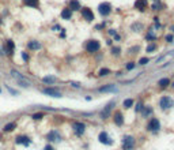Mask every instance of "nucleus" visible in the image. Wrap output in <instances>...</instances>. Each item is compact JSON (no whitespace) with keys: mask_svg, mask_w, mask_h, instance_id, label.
I'll use <instances>...</instances> for the list:
<instances>
[{"mask_svg":"<svg viewBox=\"0 0 174 150\" xmlns=\"http://www.w3.org/2000/svg\"><path fill=\"white\" fill-rule=\"evenodd\" d=\"M46 138H48L49 142H60L61 141V137H60V134L57 131H50Z\"/></svg>","mask_w":174,"mask_h":150,"instance_id":"f8f14e48","label":"nucleus"},{"mask_svg":"<svg viewBox=\"0 0 174 150\" xmlns=\"http://www.w3.org/2000/svg\"><path fill=\"white\" fill-rule=\"evenodd\" d=\"M69 10H80V3L78 0H71L69 2Z\"/></svg>","mask_w":174,"mask_h":150,"instance_id":"aec40b11","label":"nucleus"},{"mask_svg":"<svg viewBox=\"0 0 174 150\" xmlns=\"http://www.w3.org/2000/svg\"><path fill=\"white\" fill-rule=\"evenodd\" d=\"M155 49H156V45H155V44L148 45V46H147V52H154Z\"/></svg>","mask_w":174,"mask_h":150,"instance_id":"2f4dec72","label":"nucleus"},{"mask_svg":"<svg viewBox=\"0 0 174 150\" xmlns=\"http://www.w3.org/2000/svg\"><path fill=\"white\" fill-rule=\"evenodd\" d=\"M72 128H74V132H75V135L78 137H82L84 131H86V124L82 123V122H75L72 124Z\"/></svg>","mask_w":174,"mask_h":150,"instance_id":"20e7f679","label":"nucleus"},{"mask_svg":"<svg viewBox=\"0 0 174 150\" xmlns=\"http://www.w3.org/2000/svg\"><path fill=\"white\" fill-rule=\"evenodd\" d=\"M27 48L29 49H33V51H37V49H39V48H41V44H39L38 41H30L29 44H27Z\"/></svg>","mask_w":174,"mask_h":150,"instance_id":"f3484780","label":"nucleus"},{"mask_svg":"<svg viewBox=\"0 0 174 150\" xmlns=\"http://www.w3.org/2000/svg\"><path fill=\"white\" fill-rule=\"evenodd\" d=\"M114 123L117 125H122L124 124V115H122V112H120V110L114 113Z\"/></svg>","mask_w":174,"mask_h":150,"instance_id":"4468645a","label":"nucleus"},{"mask_svg":"<svg viewBox=\"0 0 174 150\" xmlns=\"http://www.w3.org/2000/svg\"><path fill=\"white\" fill-rule=\"evenodd\" d=\"M148 61H150V59H148V57H141V59L139 60V63H140V64H147Z\"/></svg>","mask_w":174,"mask_h":150,"instance_id":"473e14b6","label":"nucleus"},{"mask_svg":"<svg viewBox=\"0 0 174 150\" xmlns=\"http://www.w3.org/2000/svg\"><path fill=\"white\" fill-rule=\"evenodd\" d=\"M6 89H8V90H10V93L12 94V96H15V94H18V91H15L14 89H11V88H10L8 85H6Z\"/></svg>","mask_w":174,"mask_h":150,"instance_id":"c9c22d12","label":"nucleus"},{"mask_svg":"<svg viewBox=\"0 0 174 150\" xmlns=\"http://www.w3.org/2000/svg\"><path fill=\"white\" fill-rule=\"evenodd\" d=\"M14 48H15L14 42H12L11 40H7V42H6V45H4L6 52H7V53H12V52H14Z\"/></svg>","mask_w":174,"mask_h":150,"instance_id":"dca6fc26","label":"nucleus"},{"mask_svg":"<svg viewBox=\"0 0 174 150\" xmlns=\"http://www.w3.org/2000/svg\"><path fill=\"white\" fill-rule=\"evenodd\" d=\"M146 6H147V0H136L135 2V7L140 11H143L146 8Z\"/></svg>","mask_w":174,"mask_h":150,"instance_id":"2eb2a0df","label":"nucleus"},{"mask_svg":"<svg viewBox=\"0 0 174 150\" xmlns=\"http://www.w3.org/2000/svg\"><path fill=\"white\" fill-rule=\"evenodd\" d=\"M71 15H72V10H69V8H64L61 11V18L63 19H69Z\"/></svg>","mask_w":174,"mask_h":150,"instance_id":"6ab92c4d","label":"nucleus"},{"mask_svg":"<svg viewBox=\"0 0 174 150\" xmlns=\"http://www.w3.org/2000/svg\"><path fill=\"white\" fill-rule=\"evenodd\" d=\"M98 141L101 142V143H104V145H112L113 143V141L109 138V135H108L105 131H102L99 135H98Z\"/></svg>","mask_w":174,"mask_h":150,"instance_id":"1a4fd4ad","label":"nucleus"},{"mask_svg":"<svg viewBox=\"0 0 174 150\" xmlns=\"http://www.w3.org/2000/svg\"><path fill=\"white\" fill-rule=\"evenodd\" d=\"M0 93H2V89H0Z\"/></svg>","mask_w":174,"mask_h":150,"instance_id":"79ce46f5","label":"nucleus"},{"mask_svg":"<svg viewBox=\"0 0 174 150\" xmlns=\"http://www.w3.org/2000/svg\"><path fill=\"white\" fill-rule=\"evenodd\" d=\"M109 72H110L109 68H102V70L99 71V76H105V75H108Z\"/></svg>","mask_w":174,"mask_h":150,"instance_id":"cd10ccee","label":"nucleus"},{"mask_svg":"<svg viewBox=\"0 0 174 150\" xmlns=\"http://www.w3.org/2000/svg\"><path fill=\"white\" fill-rule=\"evenodd\" d=\"M42 93L46 94V96H50V97H57V98L61 97V93L59 90H54V89H44Z\"/></svg>","mask_w":174,"mask_h":150,"instance_id":"ddd939ff","label":"nucleus"},{"mask_svg":"<svg viewBox=\"0 0 174 150\" xmlns=\"http://www.w3.org/2000/svg\"><path fill=\"white\" fill-rule=\"evenodd\" d=\"M135 147V138L131 135H125L122 139V150H132Z\"/></svg>","mask_w":174,"mask_h":150,"instance_id":"f03ea898","label":"nucleus"},{"mask_svg":"<svg viewBox=\"0 0 174 150\" xmlns=\"http://www.w3.org/2000/svg\"><path fill=\"white\" fill-rule=\"evenodd\" d=\"M42 82H44V83H49V85H52V83L56 82V78H54V76H45L44 79H42Z\"/></svg>","mask_w":174,"mask_h":150,"instance_id":"b1692460","label":"nucleus"},{"mask_svg":"<svg viewBox=\"0 0 174 150\" xmlns=\"http://www.w3.org/2000/svg\"><path fill=\"white\" fill-rule=\"evenodd\" d=\"M169 83H170L169 78H161V79H159V86H161V88H167Z\"/></svg>","mask_w":174,"mask_h":150,"instance_id":"4be33fe9","label":"nucleus"},{"mask_svg":"<svg viewBox=\"0 0 174 150\" xmlns=\"http://www.w3.org/2000/svg\"><path fill=\"white\" fill-rule=\"evenodd\" d=\"M147 130L151 131V132H158L161 130V123L158 119H151L148 122V125H147Z\"/></svg>","mask_w":174,"mask_h":150,"instance_id":"423d86ee","label":"nucleus"},{"mask_svg":"<svg viewBox=\"0 0 174 150\" xmlns=\"http://www.w3.org/2000/svg\"><path fill=\"white\" fill-rule=\"evenodd\" d=\"M21 56H22V59L25 60V61H27V60H29V55H27L26 52H22V53H21Z\"/></svg>","mask_w":174,"mask_h":150,"instance_id":"f704fd0d","label":"nucleus"},{"mask_svg":"<svg viewBox=\"0 0 174 150\" xmlns=\"http://www.w3.org/2000/svg\"><path fill=\"white\" fill-rule=\"evenodd\" d=\"M133 102H135V101H133L132 98H126V100L124 101V108H131V107L133 105Z\"/></svg>","mask_w":174,"mask_h":150,"instance_id":"393cba45","label":"nucleus"},{"mask_svg":"<svg viewBox=\"0 0 174 150\" xmlns=\"http://www.w3.org/2000/svg\"><path fill=\"white\" fill-rule=\"evenodd\" d=\"M151 8H152V10H161V8H163V4H161V3L151 4Z\"/></svg>","mask_w":174,"mask_h":150,"instance_id":"bb28decb","label":"nucleus"},{"mask_svg":"<svg viewBox=\"0 0 174 150\" xmlns=\"http://www.w3.org/2000/svg\"><path fill=\"white\" fill-rule=\"evenodd\" d=\"M146 38H147V40H150V41H151V40H155L156 37H155V34H154V33H148Z\"/></svg>","mask_w":174,"mask_h":150,"instance_id":"72a5a7b5","label":"nucleus"},{"mask_svg":"<svg viewBox=\"0 0 174 150\" xmlns=\"http://www.w3.org/2000/svg\"><path fill=\"white\" fill-rule=\"evenodd\" d=\"M98 91H101V93H116L117 86L116 85H105V86H101L98 89Z\"/></svg>","mask_w":174,"mask_h":150,"instance_id":"9d476101","label":"nucleus"},{"mask_svg":"<svg viewBox=\"0 0 174 150\" xmlns=\"http://www.w3.org/2000/svg\"><path fill=\"white\" fill-rule=\"evenodd\" d=\"M173 89H174V83H173Z\"/></svg>","mask_w":174,"mask_h":150,"instance_id":"a19ab883","label":"nucleus"},{"mask_svg":"<svg viewBox=\"0 0 174 150\" xmlns=\"http://www.w3.org/2000/svg\"><path fill=\"white\" fill-rule=\"evenodd\" d=\"M159 105H161V108H162L163 110H167V109L173 108L174 101H173V98L169 97V96H163V97L161 98V101H159Z\"/></svg>","mask_w":174,"mask_h":150,"instance_id":"7ed1b4c3","label":"nucleus"},{"mask_svg":"<svg viewBox=\"0 0 174 150\" xmlns=\"http://www.w3.org/2000/svg\"><path fill=\"white\" fill-rule=\"evenodd\" d=\"M166 41H167V42H171V41H173V36H166Z\"/></svg>","mask_w":174,"mask_h":150,"instance_id":"4c0bfd02","label":"nucleus"},{"mask_svg":"<svg viewBox=\"0 0 174 150\" xmlns=\"http://www.w3.org/2000/svg\"><path fill=\"white\" fill-rule=\"evenodd\" d=\"M110 11H112V6L109 3H101L98 6V12L102 15V17H108L110 14Z\"/></svg>","mask_w":174,"mask_h":150,"instance_id":"39448f33","label":"nucleus"},{"mask_svg":"<svg viewBox=\"0 0 174 150\" xmlns=\"http://www.w3.org/2000/svg\"><path fill=\"white\" fill-rule=\"evenodd\" d=\"M42 116H44L42 112H38V113L33 115V119H34V120H39V119H42Z\"/></svg>","mask_w":174,"mask_h":150,"instance_id":"c85d7f7f","label":"nucleus"},{"mask_svg":"<svg viewBox=\"0 0 174 150\" xmlns=\"http://www.w3.org/2000/svg\"><path fill=\"white\" fill-rule=\"evenodd\" d=\"M44 150H54V149H53V146H50V145H46Z\"/></svg>","mask_w":174,"mask_h":150,"instance_id":"58836bf2","label":"nucleus"},{"mask_svg":"<svg viewBox=\"0 0 174 150\" xmlns=\"http://www.w3.org/2000/svg\"><path fill=\"white\" fill-rule=\"evenodd\" d=\"M11 74H12L15 78H18V79H21V81H25V76H23V75H21L19 72H17V71H14V70H12V71H11Z\"/></svg>","mask_w":174,"mask_h":150,"instance_id":"a878e982","label":"nucleus"},{"mask_svg":"<svg viewBox=\"0 0 174 150\" xmlns=\"http://www.w3.org/2000/svg\"><path fill=\"white\" fill-rule=\"evenodd\" d=\"M112 53H113V55H120V53H121V49L118 48V46H114V48L112 49Z\"/></svg>","mask_w":174,"mask_h":150,"instance_id":"7c9ffc66","label":"nucleus"},{"mask_svg":"<svg viewBox=\"0 0 174 150\" xmlns=\"http://www.w3.org/2000/svg\"><path fill=\"white\" fill-rule=\"evenodd\" d=\"M171 30H173V31H174V26H173V27H171Z\"/></svg>","mask_w":174,"mask_h":150,"instance_id":"ea45409f","label":"nucleus"},{"mask_svg":"<svg viewBox=\"0 0 174 150\" xmlns=\"http://www.w3.org/2000/svg\"><path fill=\"white\" fill-rule=\"evenodd\" d=\"M25 4L29 7H34V8H38V0H25Z\"/></svg>","mask_w":174,"mask_h":150,"instance_id":"5701e85b","label":"nucleus"},{"mask_svg":"<svg viewBox=\"0 0 174 150\" xmlns=\"http://www.w3.org/2000/svg\"><path fill=\"white\" fill-rule=\"evenodd\" d=\"M114 105H116V102L114 101H110V104H108L104 109H102V112H101V117H102V119H106V117L110 115V110L113 109Z\"/></svg>","mask_w":174,"mask_h":150,"instance_id":"6e6552de","label":"nucleus"},{"mask_svg":"<svg viewBox=\"0 0 174 150\" xmlns=\"http://www.w3.org/2000/svg\"><path fill=\"white\" fill-rule=\"evenodd\" d=\"M151 112H152V108H151V107H143V105H141V113H143L144 117L148 116Z\"/></svg>","mask_w":174,"mask_h":150,"instance_id":"412c9836","label":"nucleus"},{"mask_svg":"<svg viewBox=\"0 0 174 150\" xmlns=\"http://www.w3.org/2000/svg\"><path fill=\"white\" fill-rule=\"evenodd\" d=\"M30 138L27 135H19L17 137V139H15V143H18V145H25V146H29L30 145Z\"/></svg>","mask_w":174,"mask_h":150,"instance_id":"9b49d317","label":"nucleus"},{"mask_svg":"<svg viewBox=\"0 0 174 150\" xmlns=\"http://www.w3.org/2000/svg\"><path fill=\"white\" fill-rule=\"evenodd\" d=\"M135 68V63H128L126 64V70H133Z\"/></svg>","mask_w":174,"mask_h":150,"instance_id":"e433bc0d","label":"nucleus"},{"mask_svg":"<svg viewBox=\"0 0 174 150\" xmlns=\"http://www.w3.org/2000/svg\"><path fill=\"white\" fill-rule=\"evenodd\" d=\"M132 29L135 30V31H139L140 29H143V25H140V23H135V25L132 26Z\"/></svg>","mask_w":174,"mask_h":150,"instance_id":"c756f323","label":"nucleus"},{"mask_svg":"<svg viewBox=\"0 0 174 150\" xmlns=\"http://www.w3.org/2000/svg\"><path fill=\"white\" fill-rule=\"evenodd\" d=\"M82 17L87 22H93L94 21V14H93L91 8H89V7H84V8H82Z\"/></svg>","mask_w":174,"mask_h":150,"instance_id":"0eeeda50","label":"nucleus"},{"mask_svg":"<svg viewBox=\"0 0 174 150\" xmlns=\"http://www.w3.org/2000/svg\"><path fill=\"white\" fill-rule=\"evenodd\" d=\"M15 127H17V123H15V122H11V123H8V124L4 125L3 131H4V132H11L12 130H15Z\"/></svg>","mask_w":174,"mask_h":150,"instance_id":"a211bd4d","label":"nucleus"},{"mask_svg":"<svg viewBox=\"0 0 174 150\" xmlns=\"http://www.w3.org/2000/svg\"><path fill=\"white\" fill-rule=\"evenodd\" d=\"M99 48H101V44H99V41H97V40H89V41L84 44V49H86L87 52H90V53L98 52Z\"/></svg>","mask_w":174,"mask_h":150,"instance_id":"f257e3e1","label":"nucleus"}]
</instances>
